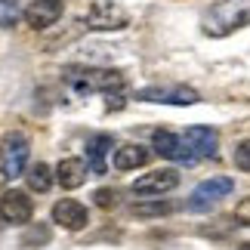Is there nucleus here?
Listing matches in <instances>:
<instances>
[{
	"label": "nucleus",
	"mask_w": 250,
	"mask_h": 250,
	"mask_svg": "<svg viewBox=\"0 0 250 250\" xmlns=\"http://www.w3.org/2000/svg\"><path fill=\"white\" fill-rule=\"evenodd\" d=\"M130 25V13L111 0H96L83 13V28L86 31H124Z\"/></svg>",
	"instance_id": "3"
},
{
	"label": "nucleus",
	"mask_w": 250,
	"mask_h": 250,
	"mask_svg": "<svg viewBox=\"0 0 250 250\" xmlns=\"http://www.w3.org/2000/svg\"><path fill=\"white\" fill-rule=\"evenodd\" d=\"M250 25V0H216L201 16V31L207 37H229Z\"/></svg>",
	"instance_id": "1"
},
{
	"label": "nucleus",
	"mask_w": 250,
	"mask_h": 250,
	"mask_svg": "<svg viewBox=\"0 0 250 250\" xmlns=\"http://www.w3.org/2000/svg\"><path fill=\"white\" fill-rule=\"evenodd\" d=\"M176 186H179V170L158 167L151 173H142V176L130 186V191L136 198H161V195H167V191H173Z\"/></svg>",
	"instance_id": "5"
},
{
	"label": "nucleus",
	"mask_w": 250,
	"mask_h": 250,
	"mask_svg": "<svg viewBox=\"0 0 250 250\" xmlns=\"http://www.w3.org/2000/svg\"><path fill=\"white\" fill-rule=\"evenodd\" d=\"M86 176H90V164H86L83 158H62L59 161V167H56V182H59L62 188H81Z\"/></svg>",
	"instance_id": "13"
},
{
	"label": "nucleus",
	"mask_w": 250,
	"mask_h": 250,
	"mask_svg": "<svg viewBox=\"0 0 250 250\" xmlns=\"http://www.w3.org/2000/svg\"><path fill=\"white\" fill-rule=\"evenodd\" d=\"M182 139L188 142L191 155H195L198 161L201 158H216V148H219V133L213 127H188L186 133H182Z\"/></svg>",
	"instance_id": "12"
},
{
	"label": "nucleus",
	"mask_w": 250,
	"mask_h": 250,
	"mask_svg": "<svg viewBox=\"0 0 250 250\" xmlns=\"http://www.w3.org/2000/svg\"><path fill=\"white\" fill-rule=\"evenodd\" d=\"M232 158H235V167H238V170L250 173V139H241V142H238Z\"/></svg>",
	"instance_id": "20"
},
{
	"label": "nucleus",
	"mask_w": 250,
	"mask_h": 250,
	"mask_svg": "<svg viewBox=\"0 0 250 250\" xmlns=\"http://www.w3.org/2000/svg\"><path fill=\"white\" fill-rule=\"evenodd\" d=\"M50 219L56 226H62L65 232H81V229L90 226V210H86V204H81L74 198H62L53 204Z\"/></svg>",
	"instance_id": "9"
},
{
	"label": "nucleus",
	"mask_w": 250,
	"mask_h": 250,
	"mask_svg": "<svg viewBox=\"0 0 250 250\" xmlns=\"http://www.w3.org/2000/svg\"><path fill=\"white\" fill-rule=\"evenodd\" d=\"M114 148V139L108 136V133H96V136L86 139V164H90V173H96V176H102L105 170V155Z\"/></svg>",
	"instance_id": "15"
},
{
	"label": "nucleus",
	"mask_w": 250,
	"mask_h": 250,
	"mask_svg": "<svg viewBox=\"0 0 250 250\" xmlns=\"http://www.w3.org/2000/svg\"><path fill=\"white\" fill-rule=\"evenodd\" d=\"M34 244H50V226H31L22 235V247H34Z\"/></svg>",
	"instance_id": "18"
},
{
	"label": "nucleus",
	"mask_w": 250,
	"mask_h": 250,
	"mask_svg": "<svg viewBox=\"0 0 250 250\" xmlns=\"http://www.w3.org/2000/svg\"><path fill=\"white\" fill-rule=\"evenodd\" d=\"M151 146L161 158H170L176 161V164H195V155H191L188 142L182 139V133H170V130H155V136H151Z\"/></svg>",
	"instance_id": "10"
},
{
	"label": "nucleus",
	"mask_w": 250,
	"mask_h": 250,
	"mask_svg": "<svg viewBox=\"0 0 250 250\" xmlns=\"http://www.w3.org/2000/svg\"><path fill=\"white\" fill-rule=\"evenodd\" d=\"M146 201H148V204H136V207H133L136 216H167V213L176 210L170 201H158V198H146Z\"/></svg>",
	"instance_id": "17"
},
{
	"label": "nucleus",
	"mask_w": 250,
	"mask_h": 250,
	"mask_svg": "<svg viewBox=\"0 0 250 250\" xmlns=\"http://www.w3.org/2000/svg\"><path fill=\"white\" fill-rule=\"evenodd\" d=\"M148 161H151V151L146 146H139V142H127V146H118V148H114L111 164H114V170L130 173V170H136V167H146Z\"/></svg>",
	"instance_id": "14"
},
{
	"label": "nucleus",
	"mask_w": 250,
	"mask_h": 250,
	"mask_svg": "<svg viewBox=\"0 0 250 250\" xmlns=\"http://www.w3.org/2000/svg\"><path fill=\"white\" fill-rule=\"evenodd\" d=\"M235 219L241 226H250V198H241L238 201V207H235Z\"/></svg>",
	"instance_id": "22"
},
{
	"label": "nucleus",
	"mask_w": 250,
	"mask_h": 250,
	"mask_svg": "<svg viewBox=\"0 0 250 250\" xmlns=\"http://www.w3.org/2000/svg\"><path fill=\"white\" fill-rule=\"evenodd\" d=\"M19 16V0H0V28H13Z\"/></svg>",
	"instance_id": "19"
},
{
	"label": "nucleus",
	"mask_w": 250,
	"mask_h": 250,
	"mask_svg": "<svg viewBox=\"0 0 250 250\" xmlns=\"http://www.w3.org/2000/svg\"><path fill=\"white\" fill-rule=\"evenodd\" d=\"M241 250H250V244H241Z\"/></svg>",
	"instance_id": "24"
},
{
	"label": "nucleus",
	"mask_w": 250,
	"mask_h": 250,
	"mask_svg": "<svg viewBox=\"0 0 250 250\" xmlns=\"http://www.w3.org/2000/svg\"><path fill=\"white\" fill-rule=\"evenodd\" d=\"M28 151H31V142L22 133H9L0 146V158H3V167H6V176L16 179V176H25L28 170Z\"/></svg>",
	"instance_id": "7"
},
{
	"label": "nucleus",
	"mask_w": 250,
	"mask_h": 250,
	"mask_svg": "<svg viewBox=\"0 0 250 250\" xmlns=\"http://www.w3.org/2000/svg\"><path fill=\"white\" fill-rule=\"evenodd\" d=\"M65 81L74 86V93H105L108 96V105L111 99H121V90H124V78L118 71H105V68H68Z\"/></svg>",
	"instance_id": "2"
},
{
	"label": "nucleus",
	"mask_w": 250,
	"mask_h": 250,
	"mask_svg": "<svg viewBox=\"0 0 250 250\" xmlns=\"http://www.w3.org/2000/svg\"><path fill=\"white\" fill-rule=\"evenodd\" d=\"M0 216H3V223L9 226H28L34 216V201L28 198V191L22 188H9L3 191V198H0Z\"/></svg>",
	"instance_id": "8"
},
{
	"label": "nucleus",
	"mask_w": 250,
	"mask_h": 250,
	"mask_svg": "<svg viewBox=\"0 0 250 250\" xmlns=\"http://www.w3.org/2000/svg\"><path fill=\"white\" fill-rule=\"evenodd\" d=\"M136 99L139 102H155V105H179V108H186V105H195L201 102L198 90H191V86H142L136 90Z\"/></svg>",
	"instance_id": "6"
},
{
	"label": "nucleus",
	"mask_w": 250,
	"mask_h": 250,
	"mask_svg": "<svg viewBox=\"0 0 250 250\" xmlns=\"http://www.w3.org/2000/svg\"><path fill=\"white\" fill-rule=\"evenodd\" d=\"M9 176H6V167H3V158H0V186H6Z\"/></svg>",
	"instance_id": "23"
},
{
	"label": "nucleus",
	"mask_w": 250,
	"mask_h": 250,
	"mask_svg": "<svg viewBox=\"0 0 250 250\" xmlns=\"http://www.w3.org/2000/svg\"><path fill=\"white\" fill-rule=\"evenodd\" d=\"M53 179H56V173L46 167L43 161H37V164H31V167L25 170V182H28V188H31V191H41V195L53 188Z\"/></svg>",
	"instance_id": "16"
},
{
	"label": "nucleus",
	"mask_w": 250,
	"mask_h": 250,
	"mask_svg": "<svg viewBox=\"0 0 250 250\" xmlns=\"http://www.w3.org/2000/svg\"><path fill=\"white\" fill-rule=\"evenodd\" d=\"M232 191H235L232 176H210V179L195 186V191H191V198H188V210L191 213H207V210H213L219 201L229 198Z\"/></svg>",
	"instance_id": "4"
},
{
	"label": "nucleus",
	"mask_w": 250,
	"mask_h": 250,
	"mask_svg": "<svg viewBox=\"0 0 250 250\" xmlns=\"http://www.w3.org/2000/svg\"><path fill=\"white\" fill-rule=\"evenodd\" d=\"M62 13H65L62 0H31V3L25 6L22 19H25L28 28H34V31H43V28H50V25L59 22Z\"/></svg>",
	"instance_id": "11"
},
{
	"label": "nucleus",
	"mask_w": 250,
	"mask_h": 250,
	"mask_svg": "<svg viewBox=\"0 0 250 250\" xmlns=\"http://www.w3.org/2000/svg\"><path fill=\"white\" fill-rule=\"evenodd\" d=\"M93 198H96V204H99L102 210H111V207H118V188H99Z\"/></svg>",
	"instance_id": "21"
}]
</instances>
